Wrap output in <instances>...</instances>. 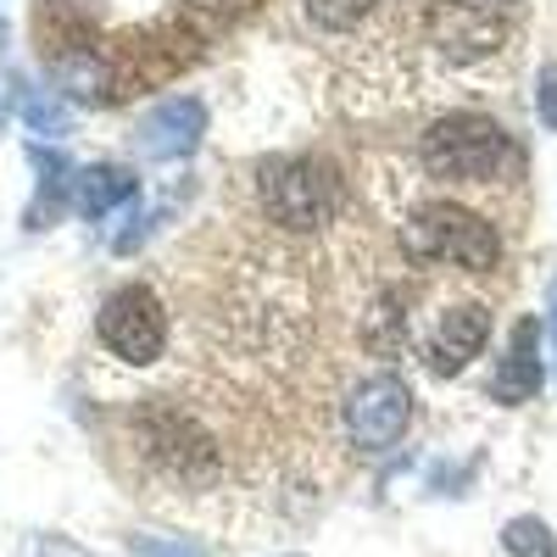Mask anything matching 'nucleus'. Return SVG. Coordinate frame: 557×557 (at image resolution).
<instances>
[{"instance_id": "nucleus-4", "label": "nucleus", "mask_w": 557, "mask_h": 557, "mask_svg": "<svg viewBox=\"0 0 557 557\" xmlns=\"http://www.w3.org/2000/svg\"><path fill=\"white\" fill-rule=\"evenodd\" d=\"M96 335L117 362L151 368L168 351V307L151 285H117L96 312Z\"/></svg>"}, {"instance_id": "nucleus-17", "label": "nucleus", "mask_w": 557, "mask_h": 557, "mask_svg": "<svg viewBox=\"0 0 557 557\" xmlns=\"http://www.w3.org/2000/svg\"><path fill=\"white\" fill-rule=\"evenodd\" d=\"M62 84H73V96H78V101H101V67L89 62V57L62 62Z\"/></svg>"}, {"instance_id": "nucleus-7", "label": "nucleus", "mask_w": 557, "mask_h": 557, "mask_svg": "<svg viewBox=\"0 0 557 557\" xmlns=\"http://www.w3.org/2000/svg\"><path fill=\"white\" fill-rule=\"evenodd\" d=\"M430 45H441L457 62H480L502 51V17L474 0H435L430 7Z\"/></svg>"}, {"instance_id": "nucleus-12", "label": "nucleus", "mask_w": 557, "mask_h": 557, "mask_svg": "<svg viewBox=\"0 0 557 557\" xmlns=\"http://www.w3.org/2000/svg\"><path fill=\"white\" fill-rule=\"evenodd\" d=\"M28 162L39 168V196H34V207H28V228H45L51 223V212L62 207V190H73V168H67V157H57V151H45V146H28Z\"/></svg>"}, {"instance_id": "nucleus-11", "label": "nucleus", "mask_w": 557, "mask_h": 557, "mask_svg": "<svg viewBox=\"0 0 557 557\" xmlns=\"http://www.w3.org/2000/svg\"><path fill=\"white\" fill-rule=\"evenodd\" d=\"M134 173L128 168H112V162H101V168H84L78 178H73V207L84 212V218H107L112 207H123V201H134Z\"/></svg>"}, {"instance_id": "nucleus-1", "label": "nucleus", "mask_w": 557, "mask_h": 557, "mask_svg": "<svg viewBox=\"0 0 557 557\" xmlns=\"http://www.w3.org/2000/svg\"><path fill=\"white\" fill-rule=\"evenodd\" d=\"M418 162H424L430 178H446V184H491L513 162V139L485 112H451L430 123V134L418 139Z\"/></svg>"}, {"instance_id": "nucleus-13", "label": "nucleus", "mask_w": 557, "mask_h": 557, "mask_svg": "<svg viewBox=\"0 0 557 557\" xmlns=\"http://www.w3.org/2000/svg\"><path fill=\"white\" fill-rule=\"evenodd\" d=\"M23 123L45 139H62L73 128V112L57 101V96H45V89H23Z\"/></svg>"}, {"instance_id": "nucleus-2", "label": "nucleus", "mask_w": 557, "mask_h": 557, "mask_svg": "<svg viewBox=\"0 0 557 557\" xmlns=\"http://www.w3.org/2000/svg\"><path fill=\"white\" fill-rule=\"evenodd\" d=\"M407 251L424 257V262H451V268H469V273H491L502 262V235L474 207L424 201L407 218Z\"/></svg>"}, {"instance_id": "nucleus-20", "label": "nucleus", "mask_w": 557, "mask_h": 557, "mask_svg": "<svg viewBox=\"0 0 557 557\" xmlns=\"http://www.w3.org/2000/svg\"><path fill=\"white\" fill-rule=\"evenodd\" d=\"M546 341H552V368H557V273L546 285Z\"/></svg>"}, {"instance_id": "nucleus-10", "label": "nucleus", "mask_w": 557, "mask_h": 557, "mask_svg": "<svg viewBox=\"0 0 557 557\" xmlns=\"http://www.w3.org/2000/svg\"><path fill=\"white\" fill-rule=\"evenodd\" d=\"M151 457L168 462L178 480H201L212 474V441L178 412H157L151 418Z\"/></svg>"}, {"instance_id": "nucleus-18", "label": "nucleus", "mask_w": 557, "mask_h": 557, "mask_svg": "<svg viewBox=\"0 0 557 557\" xmlns=\"http://www.w3.org/2000/svg\"><path fill=\"white\" fill-rule=\"evenodd\" d=\"M17 557H96V552H84V546L67 541V535H23Z\"/></svg>"}, {"instance_id": "nucleus-6", "label": "nucleus", "mask_w": 557, "mask_h": 557, "mask_svg": "<svg viewBox=\"0 0 557 557\" xmlns=\"http://www.w3.org/2000/svg\"><path fill=\"white\" fill-rule=\"evenodd\" d=\"M201 134H207V107L196 96H173V101H162L139 117L134 146L146 162H178L201 146Z\"/></svg>"}, {"instance_id": "nucleus-15", "label": "nucleus", "mask_w": 557, "mask_h": 557, "mask_svg": "<svg viewBox=\"0 0 557 557\" xmlns=\"http://www.w3.org/2000/svg\"><path fill=\"white\" fill-rule=\"evenodd\" d=\"M301 7H307V17H312L318 28H330V34H346V28L368 23V12H374L380 0H301Z\"/></svg>"}, {"instance_id": "nucleus-19", "label": "nucleus", "mask_w": 557, "mask_h": 557, "mask_svg": "<svg viewBox=\"0 0 557 557\" xmlns=\"http://www.w3.org/2000/svg\"><path fill=\"white\" fill-rule=\"evenodd\" d=\"M535 117L557 134V62L541 67V78H535Z\"/></svg>"}, {"instance_id": "nucleus-9", "label": "nucleus", "mask_w": 557, "mask_h": 557, "mask_svg": "<svg viewBox=\"0 0 557 557\" xmlns=\"http://www.w3.org/2000/svg\"><path fill=\"white\" fill-rule=\"evenodd\" d=\"M541 385H546V368H541V323H535V318H519L513 346H507L496 380H491V396H496L502 407H519V401L541 396Z\"/></svg>"}, {"instance_id": "nucleus-14", "label": "nucleus", "mask_w": 557, "mask_h": 557, "mask_svg": "<svg viewBox=\"0 0 557 557\" xmlns=\"http://www.w3.org/2000/svg\"><path fill=\"white\" fill-rule=\"evenodd\" d=\"M502 546H507V557H557V535L546 530V519H513L502 530Z\"/></svg>"}, {"instance_id": "nucleus-3", "label": "nucleus", "mask_w": 557, "mask_h": 557, "mask_svg": "<svg viewBox=\"0 0 557 557\" xmlns=\"http://www.w3.org/2000/svg\"><path fill=\"white\" fill-rule=\"evenodd\" d=\"M257 196H262V212L285 228H323L341 207V178L330 162L318 157H285V162H268L262 178H257Z\"/></svg>"}, {"instance_id": "nucleus-16", "label": "nucleus", "mask_w": 557, "mask_h": 557, "mask_svg": "<svg viewBox=\"0 0 557 557\" xmlns=\"http://www.w3.org/2000/svg\"><path fill=\"white\" fill-rule=\"evenodd\" d=\"M128 552H134V557H207V546L178 541V535H134Z\"/></svg>"}, {"instance_id": "nucleus-8", "label": "nucleus", "mask_w": 557, "mask_h": 557, "mask_svg": "<svg viewBox=\"0 0 557 557\" xmlns=\"http://www.w3.org/2000/svg\"><path fill=\"white\" fill-rule=\"evenodd\" d=\"M491 341V307L485 301H457L435 318V335H430V368L435 374H457V368H469Z\"/></svg>"}, {"instance_id": "nucleus-5", "label": "nucleus", "mask_w": 557, "mask_h": 557, "mask_svg": "<svg viewBox=\"0 0 557 557\" xmlns=\"http://www.w3.org/2000/svg\"><path fill=\"white\" fill-rule=\"evenodd\" d=\"M341 418H346L351 446H362V451H391V446L407 435V424H412V391H407L396 374H368L362 385H351Z\"/></svg>"}, {"instance_id": "nucleus-21", "label": "nucleus", "mask_w": 557, "mask_h": 557, "mask_svg": "<svg viewBox=\"0 0 557 557\" xmlns=\"http://www.w3.org/2000/svg\"><path fill=\"white\" fill-rule=\"evenodd\" d=\"M0 117H7V107H0Z\"/></svg>"}]
</instances>
